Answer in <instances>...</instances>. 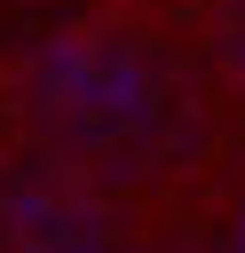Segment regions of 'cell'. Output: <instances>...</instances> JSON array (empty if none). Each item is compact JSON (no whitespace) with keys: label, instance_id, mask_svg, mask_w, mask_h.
<instances>
[{"label":"cell","instance_id":"cell-1","mask_svg":"<svg viewBox=\"0 0 245 253\" xmlns=\"http://www.w3.org/2000/svg\"><path fill=\"white\" fill-rule=\"evenodd\" d=\"M71 8H87V0H0V24H55Z\"/></svg>","mask_w":245,"mask_h":253}]
</instances>
